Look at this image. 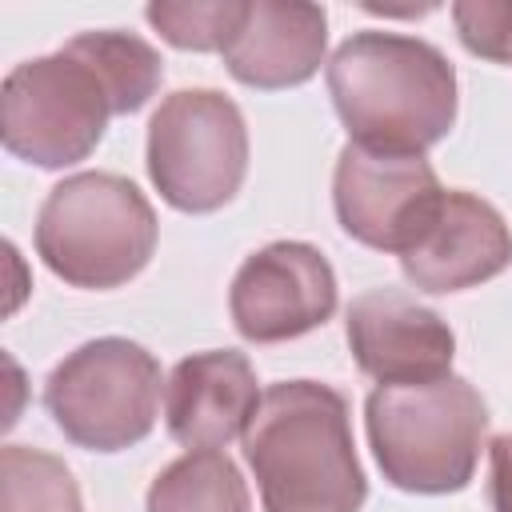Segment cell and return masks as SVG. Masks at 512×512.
I'll use <instances>...</instances> for the list:
<instances>
[{
  "mask_svg": "<svg viewBox=\"0 0 512 512\" xmlns=\"http://www.w3.org/2000/svg\"><path fill=\"white\" fill-rule=\"evenodd\" d=\"M244 460L264 512H360L368 480L356 460L348 400L320 380L264 388L248 428Z\"/></svg>",
  "mask_w": 512,
  "mask_h": 512,
  "instance_id": "1",
  "label": "cell"
},
{
  "mask_svg": "<svg viewBox=\"0 0 512 512\" xmlns=\"http://www.w3.org/2000/svg\"><path fill=\"white\" fill-rule=\"evenodd\" d=\"M328 96L348 140L372 152L424 156L456 124L452 60L404 32H352L328 60Z\"/></svg>",
  "mask_w": 512,
  "mask_h": 512,
  "instance_id": "2",
  "label": "cell"
},
{
  "mask_svg": "<svg viewBox=\"0 0 512 512\" xmlns=\"http://www.w3.org/2000/svg\"><path fill=\"white\" fill-rule=\"evenodd\" d=\"M372 456L400 492H460L488 436V404L464 376L376 384L364 400Z\"/></svg>",
  "mask_w": 512,
  "mask_h": 512,
  "instance_id": "3",
  "label": "cell"
},
{
  "mask_svg": "<svg viewBox=\"0 0 512 512\" xmlns=\"http://www.w3.org/2000/svg\"><path fill=\"white\" fill-rule=\"evenodd\" d=\"M156 212L148 196L116 172H76L60 180L36 216V256L72 288H120L156 252Z\"/></svg>",
  "mask_w": 512,
  "mask_h": 512,
  "instance_id": "4",
  "label": "cell"
},
{
  "mask_svg": "<svg viewBox=\"0 0 512 512\" xmlns=\"http://www.w3.org/2000/svg\"><path fill=\"white\" fill-rule=\"evenodd\" d=\"M112 116H120L112 84L76 36L48 56L16 64L0 88L4 148L48 172L88 160Z\"/></svg>",
  "mask_w": 512,
  "mask_h": 512,
  "instance_id": "5",
  "label": "cell"
},
{
  "mask_svg": "<svg viewBox=\"0 0 512 512\" xmlns=\"http://www.w3.org/2000/svg\"><path fill=\"white\" fill-rule=\"evenodd\" d=\"M160 384V364L144 344L100 336L48 372L44 408L76 448L124 452L156 428Z\"/></svg>",
  "mask_w": 512,
  "mask_h": 512,
  "instance_id": "6",
  "label": "cell"
},
{
  "mask_svg": "<svg viewBox=\"0 0 512 512\" xmlns=\"http://www.w3.org/2000/svg\"><path fill=\"white\" fill-rule=\"evenodd\" d=\"M148 180L176 212L224 208L248 176V124L216 88H180L160 100L144 144Z\"/></svg>",
  "mask_w": 512,
  "mask_h": 512,
  "instance_id": "7",
  "label": "cell"
},
{
  "mask_svg": "<svg viewBox=\"0 0 512 512\" xmlns=\"http://www.w3.org/2000/svg\"><path fill=\"white\" fill-rule=\"evenodd\" d=\"M444 188L436 168L424 156L372 152L360 144H344L332 172V208L340 228L376 248L404 256L424 224L432 220Z\"/></svg>",
  "mask_w": 512,
  "mask_h": 512,
  "instance_id": "8",
  "label": "cell"
},
{
  "mask_svg": "<svg viewBox=\"0 0 512 512\" xmlns=\"http://www.w3.org/2000/svg\"><path fill=\"white\" fill-rule=\"evenodd\" d=\"M340 300L328 256L304 240H272L252 252L228 288V312L244 340L280 344L332 320Z\"/></svg>",
  "mask_w": 512,
  "mask_h": 512,
  "instance_id": "9",
  "label": "cell"
},
{
  "mask_svg": "<svg viewBox=\"0 0 512 512\" xmlns=\"http://www.w3.org/2000/svg\"><path fill=\"white\" fill-rule=\"evenodd\" d=\"M352 360L380 384L436 380L452 372L456 336L440 312L400 288L360 292L344 312Z\"/></svg>",
  "mask_w": 512,
  "mask_h": 512,
  "instance_id": "10",
  "label": "cell"
},
{
  "mask_svg": "<svg viewBox=\"0 0 512 512\" xmlns=\"http://www.w3.org/2000/svg\"><path fill=\"white\" fill-rule=\"evenodd\" d=\"M512 264V228L504 216L464 188H444L432 220L400 256V272L420 292H468Z\"/></svg>",
  "mask_w": 512,
  "mask_h": 512,
  "instance_id": "11",
  "label": "cell"
},
{
  "mask_svg": "<svg viewBox=\"0 0 512 512\" xmlns=\"http://www.w3.org/2000/svg\"><path fill=\"white\" fill-rule=\"evenodd\" d=\"M260 380L244 352L208 348L184 356L164 380V424L188 452H220L244 436L256 404Z\"/></svg>",
  "mask_w": 512,
  "mask_h": 512,
  "instance_id": "12",
  "label": "cell"
},
{
  "mask_svg": "<svg viewBox=\"0 0 512 512\" xmlns=\"http://www.w3.org/2000/svg\"><path fill=\"white\" fill-rule=\"evenodd\" d=\"M324 48H328V16L320 4L248 0L244 24L236 28V36L220 56L232 80L260 92H280L312 80L324 64Z\"/></svg>",
  "mask_w": 512,
  "mask_h": 512,
  "instance_id": "13",
  "label": "cell"
},
{
  "mask_svg": "<svg viewBox=\"0 0 512 512\" xmlns=\"http://www.w3.org/2000/svg\"><path fill=\"white\" fill-rule=\"evenodd\" d=\"M144 512H252V496L224 452H184L156 472Z\"/></svg>",
  "mask_w": 512,
  "mask_h": 512,
  "instance_id": "14",
  "label": "cell"
},
{
  "mask_svg": "<svg viewBox=\"0 0 512 512\" xmlns=\"http://www.w3.org/2000/svg\"><path fill=\"white\" fill-rule=\"evenodd\" d=\"M0 512H80V484L60 456L28 444H4Z\"/></svg>",
  "mask_w": 512,
  "mask_h": 512,
  "instance_id": "15",
  "label": "cell"
},
{
  "mask_svg": "<svg viewBox=\"0 0 512 512\" xmlns=\"http://www.w3.org/2000/svg\"><path fill=\"white\" fill-rule=\"evenodd\" d=\"M248 0H212V4H176L160 0L144 8V20L180 52H224L236 28L244 24Z\"/></svg>",
  "mask_w": 512,
  "mask_h": 512,
  "instance_id": "16",
  "label": "cell"
},
{
  "mask_svg": "<svg viewBox=\"0 0 512 512\" xmlns=\"http://www.w3.org/2000/svg\"><path fill=\"white\" fill-rule=\"evenodd\" d=\"M452 24L472 56L512 64V0H456Z\"/></svg>",
  "mask_w": 512,
  "mask_h": 512,
  "instance_id": "17",
  "label": "cell"
},
{
  "mask_svg": "<svg viewBox=\"0 0 512 512\" xmlns=\"http://www.w3.org/2000/svg\"><path fill=\"white\" fill-rule=\"evenodd\" d=\"M488 500L492 512H512V432L488 444Z\"/></svg>",
  "mask_w": 512,
  "mask_h": 512,
  "instance_id": "18",
  "label": "cell"
}]
</instances>
